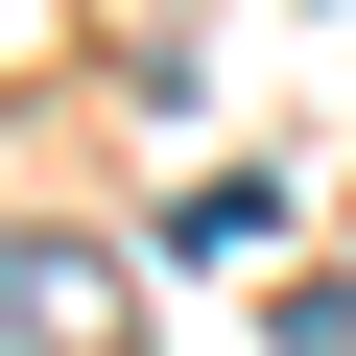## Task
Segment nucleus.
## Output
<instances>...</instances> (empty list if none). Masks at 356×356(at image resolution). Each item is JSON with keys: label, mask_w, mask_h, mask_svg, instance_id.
<instances>
[{"label": "nucleus", "mask_w": 356, "mask_h": 356, "mask_svg": "<svg viewBox=\"0 0 356 356\" xmlns=\"http://www.w3.org/2000/svg\"><path fill=\"white\" fill-rule=\"evenodd\" d=\"M0 309H24L48 356H72V332H95V356L143 332V309H119V261H72V238H0Z\"/></svg>", "instance_id": "f257e3e1"}, {"label": "nucleus", "mask_w": 356, "mask_h": 356, "mask_svg": "<svg viewBox=\"0 0 356 356\" xmlns=\"http://www.w3.org/2000/svg\"><path fill=\"white\" fill-rule=\"evenodd\" d=\"M285 356H356V285H309V309H285Z\"/></svg>", "instance_id": "f03ea898"}]
</instances>
